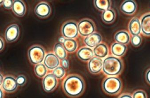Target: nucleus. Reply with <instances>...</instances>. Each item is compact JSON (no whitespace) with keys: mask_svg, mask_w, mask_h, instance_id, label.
Returning <instances> with one entry per match:
<instances>
[{"mask_svg":"<svg viewBox=\"0 0 150 98\" xmlns=\"http://www.w3.org/2000/svg\"><path fill=\"white\" fill-rule=\"evenodd\" d=\"M63 88L65 93L71 97H77L83 93L85 84L81 77L77 75L68 76L64 81Z\"/></svg>","mask_w":150,"mask_h":98,"instance_id":"obj_1","label":"nucleus"},{"mask_svg":"<svg viewBox=\"0 0 150 98\" xmlns=\"http://www.w3.org/2000/svg\"><path fill=\"white\" fill-rule=\"evenodd\" d=\"M123 67V62L120 59L114 56H109L103 60L102 69L104 74L114 76L121 73Z\"/></svg>","mask_w":150,"mask_h":98,"instance_id":"obj_2","label":"nucleus"},{"mask_svg":"<svg viewBox=\"0 0 150 98\" xmlns=\"http://www.w3.org/2000/svg\"><path fill=\"white\" fill-rule=\"evenodd\" d=\"M102 87L106 93L109 95H115L121 91L122 83L117 77H109L104 80Z\"/></svg>","mask_w":150,"mask_h":98,"instance_id":"obj_3","label":"nucleus"},{"mask_svg":"<svg viewBox=\"0 0 150 98\" xmlns=\"http://www.w3.org/2000/svg\"><path fill=\"white\" fill-rule=\"evenodd\" d=\"M29 60L32 64L38 65L42 62L45 57L44 49L39 46H34L30 48L28 52Z\"/></svg>","mask_w":150,"mask_h":98,"instance_id":"obj_4","label":"nucleus"},{"mask_svg":"<svg viewBox=\"0 0 150 98\" xmlns=\"http://www.w3.org/2000/svg\"><path fill=\"white\" fill-rule=\"evenodd\" d=\"M78 31L81 36L88 37L95 31L94 23L91 20L84 19L80 21L78 25Z\"/></svg>","mask_w":150,"mask_h":98,"instance_id":"obj_5","label":"nucleus"},{"mask_svg":"<svg viewBox=\"0 0 150 98\" xmlns=\"http://www.w3.org/2000/svg\"><path fill=\"white\" fill-rule=\"evenodd\" d=\"M78 26L74 21H68L63 26L62 33L65 38L73 39L76 38L78 34Z\"/></svg>","mask_w":150,"mask_h":98,"instance_id":"obj_6","label":"nucleus"},{"mask_svg":"<svg viewBox=\"0 0 150 98\" xmlns=\"http://www.w3.org/2000/svg\"><path fill=\"white\" fill-rule=\"evenodd\" d=\"M103 62L100 58L97 57H93L90 60L88 63L89 71L93 74L99 73L103 68Z\"/></svg>","mask_w":150,"mask_h":98,"instance_id":"obj_7","label":"nucleus"},{"mask_svg":"<svg viewBox=\"0 0 150 98\" xmlns=\"http://www.w3.org/2000/svg\"><path fill=\"white\" fill-rule=\"evenodd\" d=\"M57 84V79L53 74H50L45 77L43 80V86L45 91L48 92L53 91Z\"/></svg>","mask_w":150,"mask_h":98,"instance_id":"obj_8","label":"nucleus"},{"mask_svg":"<svg viewBox=\"0 0 150 98\" xmlns=\"http://www.w3.org/2000/svg\"><path fill=\"white\" fill-rule=\"evenodd\" d=\"M20 30L19 27L14 24L9 26L5 32V38L8 42L14 41L19 36Z\"/></svg>","mask_w":150,"mask_h":98,"instance_id":"obj_9","label":"nucleus"},{"mask_svg":"<svg viewBox=\"0 0 150 98\" xmlns=\"http://www.w3.org/2000/svg\"><path fill=\"white\" fill-rule=\"evenodd\" d=\"M35 12L39 17L47 18L51 13V9L49 4L45 2H41L36 6Z\"/></svg>","mask_w":150,"mask_h":98,"instance_id":"obj_10","label":"nucleus"},{"mask_svg":"<svg viewBox=\"0 0 150 98\" xmlns=\"http://www.w3.org/2000/svg\"><path fill=\"white\" fill-rule=\"evenodd\" d=\"M120 10L127 15L133 14L137 9V5L136 2L132 0L125 1L120 7Z\"/></svg>","mask_w":150,"mask_h":98,"instance_id":"obj_11","label":"nucleus"},{"mask_svg":"<svg viewBox=\"0 0 150 98\" xmlns=\"http://www.w3.org/2000/svg\"><path fill=\"white\" fill-rule=\"evenodd\" d=\"M18 86L16 79L12 76L6 77L2 83L3 89L8 93L13 92L16 91Z\"/></svg>","mask_w":150,"mask_h":98,"instance_id":"obj_12","label":"nucleus"},{"mask_svg":"<svg viewBox=\"0 0 150 98\" xmlns=\"http://www.w3.org/2000/svg\"><path fill=\"white\" fill-rule=\"evenodd\" d=\"M102 40L101 35L98 33H93L84 39L85 45L90 48L95 47L100 44Z\"/></svg>","mask_w":150,"mask_h":98,"instance_id":"obj_13","label":"nucleus"},{"mask_svg":"<svg viewBox=\"0 0 150 98\" xmlns=\"http://www.w3.org/2000/svg\"><path fill=\"white\" fill-rule=\"evenodd\" d=\"M44 64L49 69H54L58 67L59 62L58 58L53 54H49L45 57Z\"/></svg>","mask_w":150,"mask_h":98,"instance_id":"obj_14","label":"nucleus"},{"mask_svg":"<svg viewBox=\"0 0 150 98\" xmlns=\"http://www.w3.org/2000/svg\"><path fill=\"white\" fill-rule=\"evenodd\" d=\"M128 29L130 33L133 35H139L141 31V23L138 18H133L129 22Z\"/></svg>","mask_w":150,"mask_h":98,"instance_id":"obj_15","label":"nucleus"},{"mask_svg":"<svg viewBox=\"0 0 150 98\" xmlns=\"http://www.w3.org/2000/svg\"><path fill=\"white\" fill-rule=\"evenodd\" d=\"M141 31L144 35L150 36V13L144 15L141 19Z\"/></svg>","mask_w":150,"mask_h":98,"instance_id":"obj_16","label":"nucleus"},{"mask_svg":"<svg viewBox=\"0 0 150 98\" xmlns=\"http://www.w3.org/2000/svg\"><path fill=\"white\" fill-rule=\"evenodd\" d=\"M77 56L81 60L88 61L92 59L94 55V52L91 48L83 47L77 52Z\"/></svg>","mask_w":150,"mask_h":98,"instance_id":"obj_17","label":"nucleus"},{"mask_svg":"<svg viewBox=\"0 0 150 98\" xmlns=\"http://www.w3.org/2000/svg\"><path fill=\"white\" fill-rule=\"evenodd\" d=\"M12 9L15 14L19 17H22L26 12V7L23 1L20 0L14 1Z\"/></svg>","mask_w":150,"mask_h":98,"instance_id":"obj_18","label":"nucleus"},{"mask_svg":"<svg viewBox=\"0 0 150 98\" xmlns=\"http://www.w3.org/2000/svg\"><path fill=\"white\" fill-rule=\"evenodd\" d=\"M127 50L126 46L118 42H115L111 46V52L115 56L121 57L125 53Z\"/></svg>","mask_w":150,"mask_h":98,"instance_id":"obj_19","label":"nucleus"},{"mask_svg":"<svg viewBox=\"0 0 150 98\" xmlns=\"http://www.w3.org/2000/svg\"><path fill=\"white\" fill-rule=\"evenodd\" d=\"M114 39L115 41L118 43L126 45L130 41V37L129 34L127 31L121 30L115 34Z\"/></svg>","mask_w":150,"mask_h":98,"instance_id":"obj_20","label":"nucleus"},{"mask_svg":"<svg viewBox=\"0 0 150 98\" xmlns=\"http://www.w3.org/2000/svg\"><path fill=\"white\" fill-rule=\"evenodd\" d=\"M93 52L96 57L103 58L108 54V48L106 44L100 43L94 48Z\"/></svg>","mask_w":150,"mask_h":98,"instance_id":"obj_21","label":"nucleus"},{"mask_svg":"<svg viewBox=\"0 0 150 98\" xmlns=\"http://www.w3.org/2000/svg\"><path fill=\"white\" fill-rule=\"evenodd\" d=\"M116 17L115 12L113 9H109L103 12L102 19L103 22L107 24H111L114 21Z\"/></svg>","mask_w":150,"mask_h":98,"instance_id":"obj_22","label":"nucleus"},{"mask_svg":"<svg viewBox=\"0 0 150 98\" xmlns=\"http://www.w3.org/2000/svg\"><path fill=\"white\" fill-rule=\"evenodd\" d=\"M63 44L64 47L68 52H73L77 49V42L73 39H65Z\"/></svg>","mask_w":150,"mask_h":98,"instance_id":"obj_23","label":"nucleus"},{"mask_svg":"<svg viewBox=\"0 0 150 98\" xmlns=\"http://www.w3.org/2000/svg\"><path fill=\"white\" fill-rule=\"evenodd\" d=\"M94 1L96 8L100 11L103 12L111 7V1L109 0H95Z\"/></svg>","mask_w":150,"mask_h":98,"instance_id":"obj_24","label":"nucleus"},{"mask_svg":"<svg viewBox=\"0 0 150 98\" xmlns=\"http://www.w3.org/2000/svg\"><path fill=\"white\" fill-rule=\"evenodd\" d=\"M54 52L56 56L59 59H64L66 57L67 54L65 49L61 43H57L55 45Z\"/></svg>","mask_w":150,"mask_h":98,"instance_id":"obj_25","label":"nucleus"},{"mask_svg":"<svg viewBox=\"0 0 150 98\" xmlns=\"http://www.w3.org/2000/svg\"><path fill=\"white\" fill-rule=\"evenodd\" d=\"M34 71L36 75L40 78L44 77L47 73L46 67L43 64H38L35 67Z\"/></svg>","mask_w":150,"mask_h":98,"instance_id":"obj_26","label":"nucleus"},{"mask_svg":"<svg viewBox=\"0 0 150 98\" xmlns=\"http://www.w3.org/2000/svg\"><path fill=\"white\" fill-rule=\"evenodd\" d=\"M53 74L56 78L61 79L65 74V70L62 67H58L54 70Z\"/></svg>","mask_w":150,"mask_h":98,"instance_id":"obj_27","label":"nucleus"},{"mask_svg":"<svg viewBox=\"0 0 150 98\" xmlns=\"http://www.w3.org/2000/svg\"><path fill=\"white\" fill-rule=\"evenodd\" d=\"M131 43L134 46H139L142 43V38L141 36L139 35L133 36L131 39Z\"/></svg>","mask_w":150,"mask_h":98,"instance_id":"obj_28","label":"nucleus"},{"mask_svg":"<svg viewBox=\"0 0 150 98\" xmlns=\"http://www.w3.org/2000/svg\"><path fill=\"white\" fill-rule=\"evenodd\" d=\"M133 98H147L145 92L141 90L136 91L133 95Z\"/></svg>","mask_w":150,"mask_h":98,"instance_id":"obj_29","label":"nucleus"},{"mask_svg":"<svg viewBox=\"0 0 150 98\" xmlns=\"http://www.w3.org/2000/svg\"><path fill=\"white\" fill-rule=\"evenodd\" d=\"M16 81H17L18 85L22 86L25 84L26 79L25 76H23V75H20V76H18L17 77L16 79Z\"/></svg>","mask_w":150,"mask_h":98,"instance_id":"obj_30","label":"nucleus"},{"mask_svg":"<svg viewBox=\"0 0 150 98\" xmlns=\"http://www.w3.org/2000/svg\"><path fill=\"white\" fill-rule=\"evenodd\" d=\"M13 2L12 0H6L3 1V5L5 8L10 9L13 7Z\"/></svg>","mask_w":150,"mask_h":98,"instance_id":"obj_31","label":"nucleus"},{"mask_svg":"<svg viewBox=\"0 0 150 98\" xmlns=\"http://www.w3.org/2000/svg\"><path fill=\"white\" fill-rule=\"evenodd\" d=\"M62 67L64 69H67L69 68V62L67 59H65L62 60Z\"/></svg>","mask_w":150,"mask_h":98,"instance_id":"obj_32","label":"nucleus"},{"mask_svg":"<svg viewBox=\"0 0 150 98\" xmlns=\"http://www.w3.org/2000/svg\"><path fill=\"white\" fill-rule=\"evenodd\" d=\"M145 79L147 83L150 85V69H148L146 73Z\"/></svg>","mask_w":150,"mask_h":98,"instance_id":"obj_33","label":"nucleus"},{"mask_svg":"<svg viewBox=\"0 0 150 98\" xmlns=\"http://www.w3.org/2000/svg\"><path fill=\"white\" fill-rule=\"evenodd\" d=\"M119 98H133V97H132L130 94H122Z\"/></svg>","mask_w":150,"mask_h":98,"instance_id":"obj_34","label":"nucleus"},{"mask_svg":"<svg viewBox=\"0 0 150 98\" xmlns=\"http://www.w3.org/2000/svg\"><path fill=\"white\" fill-rule=\"evenodd\" d=\"M0 43H1V49H0V50L1 51L4 47V42H3V41L1 39H0Z\"/></svg>","mask_w":150,"mask_h":98,"instance_id":"obj_35","label":"nucleus"},{"mask_svg":"<svg viewBox=\"0 0 150 98\" xmlns=\"http://www.w3.org/2000/svg\"><path fill=\"white\" fill-rule=\"evenodd\" d=\"M65 39H64V38H63V37H60V38L58 39V41L59 42L63 43L64 42V40H65Z\"/></svg>","mask_w":150,"mask_h":98,"instance_id":"obj_36","label":"nucleus"},{"mask_svg":"<svg viewBox=\"0 0 150 98\" xmlns=\"http://www.w3.org/2000/svg\"><path fill=\"white\" fill-rule=\"evenodd\" d=\"M0 76H1V84H2V83H3L4 79H3V77L2 74H0Z\"/></svg>","mask_w":150,"mask_h":98,"instance_id":"obj_37","label":"nucleus"},{"mask_svg":"<svg viewBox=\"0 0 150 98\" xmlns=\"http://www.w3.org/2000/svg\"><path fill=\"white\" fill-rule=\"evenodd\" d=\"M0 94H1V98H3V93L2 91H1V89L0 90Z\"/></svg>","mask_w":150,"mask_h":98,"instance_id":"obj_38","label":"nucleus"}]
</instances>
